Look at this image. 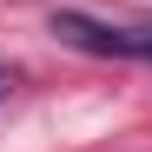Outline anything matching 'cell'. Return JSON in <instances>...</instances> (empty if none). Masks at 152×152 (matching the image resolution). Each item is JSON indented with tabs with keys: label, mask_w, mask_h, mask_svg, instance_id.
<instances>
[{
	"label": "cell",
	"mask_w": 152,
	"mask_h": 152,
	"mask_svg": "<svg viewBox=\"0 0 152 152\" xmlns=\"http://www.w3.org/2000/svg\"><path fill=\"white\" fill-rule=\"evenodd\" d=\"M13 86H20V73H13V66H0V99H7Z\"/></svg>",
	"instance_id": "1"
}]
</instances>
